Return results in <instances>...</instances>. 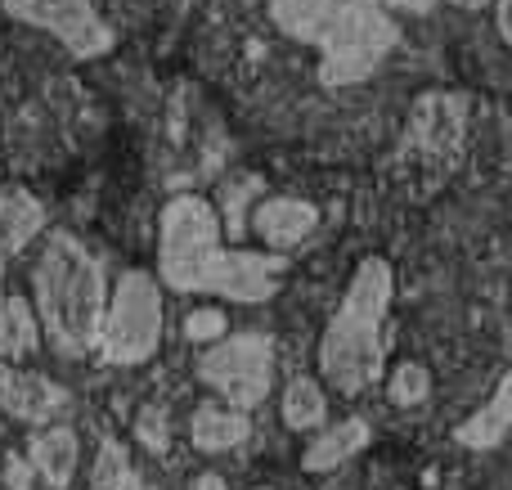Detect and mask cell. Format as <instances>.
Instances as JSON below:
<instances>
[{
  "label": "cell",
  "mask_w": 512,
  "mask_h": 490,
  "mask_svg": "<svg viewBox=\"0 0 512 490\" xmlns=\"http://www.w3.org/2000/svg\"><path fill=\"white\" fill-rule=\"evenodd\" d=\"M274 27L319 45V81L355 86L373 77L400 41V27L378 0H270Z\"/></svg>",
  "instance_id": "obj_1"
},
{
  "label": "cell",
  "mask_w": 512,
  "mask_h": 490,
  "mask_svg": "<svg viewBox=\"0 0 512 490\" xmlns=\"http://www.w3.org/2000/svg\"><path fill=\"white\" fill-rule=\"evenodd\" d=\"M32 288H36L41 333L50 338V347L68 360L95 356L99 338H104V315H108L104 261L77 234L59 230L45 239L41 257H36Z\"/></svg>",
  "instance_id": "obj_2"
},
{
  "label": "cell",
  "mask_w": 512,
  "mask_h": 490,
  "mask_svg": "<svg viewBox=\"0 0 512 490\" xmlns=\"http://www.w3.org/2000/svg\"><path fill=\"white\" fill-rule=\"evenodd\" d=\"M391 266L382 257H364L351 275L337 315L328 320L319 342V369L328 387L342 396H360L378 383L382 360H387V311H391Z\"/></svg>",
  "instance_id": "obj_3"
},
{
  "label": "cell",
  "mask_w": 512,
  "mask_h": 490,
  "mask_svg": "<svg viewBox=\"0 0 512 490\" xmlns=\"http://www.w3.org/2000/svg\"><path fill=\"white\" fill-rule=\"evenodd\" d=\"M221 252V216L207 198L180 194L158 216V275L176 293H194L203 266Z\"/></svg>",
  "instance_id": "obj_4"
},
{
  "label": "cell",
  "mask_w": 512,
  "mask_h": 490,
  "mask_svg": "<svg viewBox=\"0 0 512 490\" xmlns=\"http://www.w3.org/2000/svg\"><path fill=\"white\" fill-rule=\"evenodd\" d=\"M162 342V293L158 279L144 270H126L117 279L113 297H108V315H104V338H99L95 356L104 365H144Z\"/></svg>",
  "instance_id": "obj_5"
},
{
  "label": "cell",
  "mask_w": 512,
  "mask_h": 490,
  "mask_svg": "<svg viewBox=\"0 0 512 490\" xmlns=\"http://www.w3.org/2000/svg\"><path fill=\"white\" fill-rule=\"evenodd\" d=\"M198 378L212 392L230 401V410L248 414L270 396L274 383V342L265 333H239V338H221L198 356Z\"/></svg>",
  "instance_id": "obj_6"
},
{
  "label": "cell",
  "mask_w": 512,
  "mask_h": 490,
  "mask_svg": "<svg viewBox=\"0 0 512 490\" xmlns=\"http://www.w3.org/2000/svg\"><path fill=\"white\" fill-rule=\"evenodd\" d=\"M463 135H468V99L454 95V90H432L414 104L405 126V153L409 167L427 171V176H450L459 167L463 153Z\"/></svg>",
  "instance_id": "obj_7"
},
{
  "label": "cell",
  "mask_w": 512,
  "mask_h": 490,
  "mask_svg": "<svg viewBox=\"0 0 512 490\" xmlns=\"http://www.w3.org/2000/svg\"><path fill=\"white\" fill-rule=\"evenodd\" d=\"M0 5L14 18H23V23L54 32L77 59L108 54V45H113V32L104 27V18L95 14L90 0H0Z\"/></svg>",
  "instance_id": "obj_8"
},
{
  "label": "cell",
  "mask_w": 512,
  "mask_h": 490,
  "mask_svg": "<svg viewBox=\"0 0 512 490\" xmlns=\"http://www.w3.org/2000/svg\"><path fill=\"white\" fill-rule=\"evenodd\" d=\"M288 270L283 257H270V252H230L221 248L212 261L203 266L194 293H212V297H230V302H270L279 293V279Z\"/></svg>",
  "instance_id": "obj_9"
},
{
  "label": "cell",
  "mask_w": 512,
  "mask_h": 490,
  "mask_svg": "<svg viewBox=\"0 0 512 490\" xmlns=\"http://www.w3.org/2000/svg\"><path fill=\"white\" fill-rule=\"evenodd\" d=\"M68 405V392L54 387L50 378L41 374H23V369L5 365L0 360V410L18 423H50L63 414Z\"/></svg>",
  "instance_id": "obj_10"
},
{
  "label": "cell",
  "mask_w": 512,
  "mask_h": 490,
  "mask_svg": "<svg viewBox=\"0 0 512 490\" xmlns=\"http://www.w3.org/2000/svg\"><path fill=\"white\" fill-rule=\"evenodd\" d=\"M41 230H45V207L27 189H0V297H5L9 257H18Z\"/></svg>",
  "instance_id": "obj_11"
},
{
  "label": "cell",
  "mask_w": 512,
  "mask_h": 490,
  "mask_svg": "<svg viewBox=\"0 0 512 490\" xmlns=\"http://www.w3.org/2000/svg\"><path fill=\"white\" fill-rule=\"evenodd\" d=\"M315 225H319V212L306 198H265L252 216V230L261 234V243H270L274 252L297 248Z\"/></svg>",
  "instance_id": "obj_12"
},
{
  "label": "cell",
  "mask_w": 512,
  "mask_h": 490,
  "mask_svg": "<svg viewBox=\"0 0 512 490\" xmlns=\"http://www.w3.org/2000/svg\"><path fill=\"white\" fill-rule=\"evenodd\" d=\"M508 432H512V374L499 378L495 396H490L477 414H468V419L459 423L454 441H459V446H468V450H495Z\"/></svg>",
  "instance_id": "obj_13"
},
{
  "label": "cell",
  "mask_w": 512,
  "mask_h": 490,
  "mask_svg": "<svg viewBox=\"0 0 512 490\" xmlns=\"http://www.w3.org/2000/svg\"><path fill=\"white\" fill-rule=\"evenodd\" d=\"M364 446H369V423L364 419H342L337 428L319 432V437L310 441L306 455H301V468H306V473H328V468L346 464L351 455H360Z\"/></svg>",
  "instance_id": "obj_14"
},
{
  "label": "cell",
  "mask_w": 512,
  "mask_h": 490,
  "mask_svg": "<svg viewBox=\"0 0 512 490\" xmlns=\"http://www.w3.org/2000/svg\"><path fill=\"white\" fill-rule=\"evenodd\" d=\"M252 432L248 414L243 410H225V405H203V410L189 419V437H194L198 450H212V455H221V450H234L243 446Z\"/></svg>",
  "instance_id": "obj_15"
},
{
  "label": "cell",
  "mask_w": 512,
  "mask_h": 490,
  "mask_svg": "<svg viewBox=\"0 0 512 490\" xmlns=\"http://www.w3.org/2000/svg\"><path fill=\"white\" fill-rule=\"evenodd\" d=\"M77 437H72V428H45L41 437H32V450H27V459H32V468L45 477L54 490H63L72 482V473H77Z\"/></svg>",
  "instance_id": "obj_16"
},
{
  "label": "cell",
  "mask_w": 512,
  "mask_h": 490,
  "mask_svg": "<svg viewBox=\"0 0 512 490\" xmlns=\"http://www.w3.org/2000/svg\"><path fill=\"white\" fill-rule=\"evenodd\" d=\"M36 333H41V324L32 320V306H27V297L18 293H5L0 297V356L5 360H23L36 351Z\"/></svg>",
  "instance_id": "obj_17"
},
{
  "label": "cell",
  "mask_w": 512,
  "mask_h": 490,
  "mask_svg": "<svg viewBox=\"0 0 512 490\" xmlns=\"http://www.w3.org/2000/svg\"><path fill=\"white\" fill-rule=\"evenodd\" d=\"M328 419V396L315 378H292L288 392H283V423L292 432H310Z\"/></svg>",
  "instance_id": "obj_18"
},
{
  "label": "cell",
  "mask_w": 512,
  "mask_h": 490,
  "mask_svg": "<svg viewBox=\"0 0 512 490\" xmlns=\"http://www.w3.org/2000/svg\"><path fill=\"white\" fill-rule=\"evenodd\" d=\"M90 486L95 490H153L131 473V459H126V450L117 446V441H104V446H99L95 468H90Z\"/></svg>",
  "instance_id": "obj_19"
},
{
  "label": "cell",
  "mask_w": 512,
  "mask_h": 490,
  "mask_svg": "<svg viewBox=\"0 0 512 490\" xmlns=\"http://www.w3.org/2000/svg\"><path fill=\"white\" fill-rule=\"evenodd\" d=\"M391 401L396 405H423L427 392H432V378H427L423 365H414V360H405V365L391 369Z\"/></svg>",
  "instance_id": "obj_20"
},
{
  "label": "cell",
  "mask_w": 512,
  "mask_h": 490,
  "mask_svg": "<svg viewBox=\"0 0 512 490\" xmlns=\"http://www.w3.org/2000/svg\"><path fill=\"white\" fill-rule=\"evenodd\" d=\"M256 194H261V180H256V176H239V180H230V185H225V216H230V225H225V230H230V234L248 230L243 203H252Z\"/></svg>",
  "instance_id": "obj_21"
},
{
  "label": "cell",
  "mask_w": 512,
  "mask_h": 490,
  "mask_svg": "<svg viewBox=\"0 0 512 490\" xmlns=\"http://www.w3.org/2000/svg\"><path fill=\"white\" fill-rule=\"evenodd\" d=\"M225 329H230V320H225V311H216V306H198V311H189V320H185L189 342H221Z\"/></svg>",
  "instance_id": "obj_22"
},
{
  "label": "cell",
  "mask_w": 512,
  "mask_h": 490,
  "mask_svg": "<svg viewBox=\"0 0 512 490\" xmlns=\"http://www.w3.org/2000/svg\"><path fill=\"white\" fill-rule=\"evenodd\" d=\"M135 432L149 450H167V410L162 405H144L140 419H135Z\"/></svg>",
  "instance_id": "obj_23"
},
{
  "label": "cell",
  "mask_w": 512,
  "mask_h": 490,
  "mask_svg": "<svg viewBox=\"0 0 512 490\" xmlns=\"http://www.w3.org/2000/svg\"><path fill=\"white\" fill-rule=\"evenodd\" d=\"M5 473H9V486H14V490H32V468H27L23 459H9Z\"/></svg>",
  "instance_id": "obj_24"
},
{
  "label": "cell",
  "mask_w": 512,
  "mask_h": 490,
  "mask_svg": "<svg viewBox=\"0 0 512 490\" xmlns=\"http://www.w3.org/2000/svg\"><path fill=\"white\" fill-rule=\"evenodd\" d=\"M495 23H499V36L512 45V0H499V9H495Z\"/></svg>",
  "instance_id": "obj_25"
},
{
  "label": "cell",
  "mask_w": 512,
  "mask_h": 490,
  "mask_svg": "<svg viewBox=\"0 0 512 490\" xmlns=\"http://www.w3.org/2000/svg\"><path fill=\"white\" fill-rule=\"evenodd\" d=\"M378 5H391V9H409V14H427L436 0H378Z\"/></svg>",
  "instance_id": "obj_26"
},
{
  "label": "cell",
  "mask_w": 512,
  "mask_h": 490,
  "mask_svg": "<svg viewBox=\"0 0 512 490\" xmlns=\"http://www.w3.org/2000/svg\"><path fill=\"white\" fill-rule=\"evenodd\" d=\"M198 490H230V486H225L216 473H207V477H198Z\"/></svg>",
  "instance_id": "obj_27"
},
{
  "label": "cell",
  "mask_w": 512,
  "mask_h": 490,
  "mask_svg": "<svg viewBox=\"0 0 512 490\" xmlns=\"http://www.w3.org/2000/svg\"><path fill=\"white\" fill-rule=\"evenodd\" d=\"M454 5H463V9H481L486 0H454Z\"/></svg>",
  "instance_id": "obj_28"
},
{
  "label": "cell",
  "mask_w": 512,
  "mask_h": 490,
  "mask_svg": "<svg viewBox=\"0 0 512 490\" xmlns=\"http://www.w3.org/2000/svg\"><path fill=\"white\" fill-rule=\"evenodd\" d=\"M256 490H270V486H256Z\"/></svg>",
  "instance_id": "obj_29"
}]
</instances>
